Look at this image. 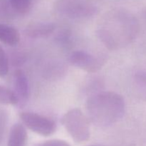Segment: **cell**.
<instances>
[{"instance_id":"obj_1","label":"cell","mask_w":146,"mask_h":146,"mask_svg":"<svg viewBox=\"0 0 146 146\" xmlns=\"http://www.w3.org/2000/svg\"><path fill=\"white\" fill-rule=\"evenodd\" d=\"M86 110L89 122L97 126L108 127L123 118L125 111V101L115 92L101 91L87 99Z\"/></svg>"},{"instance_id":"obj_2","label":"cell","mask_w":146,"mask_h":146,"mask_svg":"<svg viewBox=\"0 0 146 146\" xmlns=\"http://www.w3.org/2000/svg\"><path fill=\"white\" fill-rule=\"evenodd\" d=\"M61 123L76 143H85L90 138V123L86 115L79 108H72L62 117Z\"/></svg>"},{"instance_id":"obj_3","label":"cell","mask_w":146,"mask_h":146,"mask_svg":"<svg viewBox=\"0 0 146 146\" xmlns=\"http://www.w3.org/2000/svg\"><path fill=\"white\" fill-rule=\"evenodd\" d=\"M19 117L26 128L38 135L49 136L54 134L56 130L55 122L45 115L33 112H21Z\"/></svg>"},{"instance_id":"obj_4","label":"cell","mask_w":146,"mask_h":146,"mask_svg":"<svg viewBox=\"0 0 146 146\" xmlns=\"http://www.w3.org/2000/svg\"><path fill=\"white\" fill-rule=\"evenodd\" d=\"M73 66L88 73H95L102 67V61L98 57L85 51H75L69 56Z\"/></svg>"},{"instance_id":"obj_5","label":"cell","mask_w":146,"mask_h":146,"mask_svg":"<svg viewBox=\"0 0 146 146\" xmlns=\"http://www.w3.org/2000/svg\"><path fill=\"white\" fill-rule=\"evenodd\" d=\"M14 94L18 101V104L21 105L28 100L29 96V85L28 78L21 69L16 70L14 74Z\"/></svg>"},{"instance_id":"obj_6","label":"cell","mask_w":146,"mask_h":146,"mask_svg":"<svg viewBox=\"0 0 146 146\" xmlns=\"http://www.w3.org/2000/svg\"><path fill=\"white\" fill-rule=\"evenodd\" d=\"M27 140L26 127L21 123H16L11 127L8 138V146H25Z\"/></svg>"},{"instance_id":"obj_7","label":"cell","mask_w":146,"mask_h":146,"mask_svg":"<svg viewBox=\"0 0 146 146\" xmlns=\"http://www.w3.org/2000/svg\"><path fill=\"white\" fill-rule=\"evenodd\" d=\"M20 41L18 30L11 26L0 23V41L6 45L14 46Z\"/></svg>"},{"instance_id":"obj_8","label":"cell","mask_w":146,"mask_h":146,"mask_svg":"<svg viewBox=\"0 0 146 146\" xmlns=\"http://www.w3.org/2000/svg\"><path fill=\"white\" fill-rule=\"evenodd\" d=\"M55 29V26L50 23L32 24L26 29V33L31 38H42L51 34Z\"/></svg>"},{"instance_id":"obj_9","label":"cell","mask_w":146,"mask_h":146,"mask_svg":"<svg viewBox=\"0 0 146 146\" xmlns=\"http://www.w3.org/2000/svg\"><path fill=\"white\" fill-rule=\"evenodd\" d=\"M65 11H67L69 14L78 17L79 15H84V14H88L90 11V8L87 4H82L79 0H68V2L64 4Z\"/></svg>"},{"instance_id":"obj_10","label":"cell","mask_w":146,"mask_h":146,"mask_svg":"<svg viewBox=\"0 0 146 146\" xmlns=\"http://www.w3.org/2000/svg\"><path fill=\"white\" fill-rule=\"evenodd\" d=\"M0 104L1 105H17L18 101L14 91L0 85Z\"/></svg>"},{"instance_id":"obj_11","label":"cell","mask_w":146,"mask_h":146,"mask_svg":"<svg viewBox=\"0 0 146 146\" xmlns=\"http://www.w3.org/2000/svg\"><path fill=\"white\" fill-rule=\"evenodd\" d=\"M9 68L8 56L7 53L0 46V77H4L7 75Z\"/></svg>"},{"instance_id":"obj_12","label":"cell","mask_w":146,"mask_h":146,"mask_svg":"<svg viewBox=\"0 0 146 146\" xmlns=\"http://www.w3.org/2000/svg\"><path fill=\"white\" fill-rule=\"evenodd\" d=\"M7 121H8V115L7 111L0 108V143L2 141L4 135L5 133Z\"/></svg>"},{"instance_id":"obj_13","label":"cell","mask_w":146,"mask_h":146,"mask_svg":"<svg viewBox=\"0 0 146 146\" xmlns=\"http://www.w3.org/2000/svg\"><path fill=\"white\" fill-rule=\"evenodd\" d=\"M37 146H71L68 143L64 140L53 139L45 141L42 143L38 144Z\"/></svg>"},{"instance_id":"obj_14","label":"cell","mask_w":146,"mask_h":146,"mask_svg":"<svg viewBox=\"0 0 146 146\" xmlns=\"http://www.w3.org/2000/svg\"><path fill=\"white\" fill-rule=\"evenodd\" d=\"M8 1H9V0H7V4H8Z\"/></svg>"}]
</instances>
